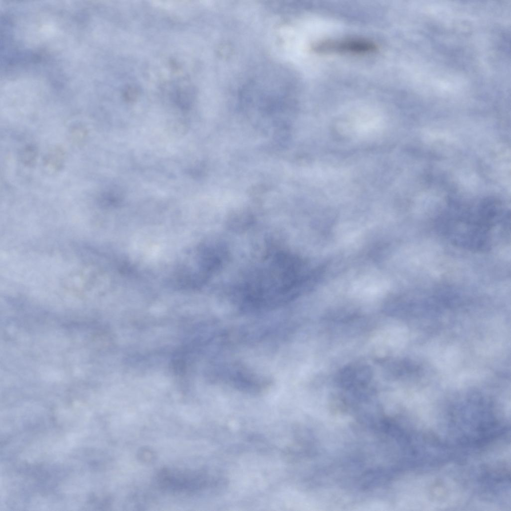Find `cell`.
Instances as JSON below:
<instances>
[{
	"label": "cell",
	"mask_w": 511,
	"mask_h": 511,
	"mask_svg": "<svg viewBox=\"0 0 511 511\" xmlns=\"http://www.w3.org/2000/svg\"><path fill=\"white\" fill-rule=\"evenodd\" d=\"M218 369V378L222 384L245 393H261L270 385L266 377L239 363H222Z\"/></svg>",
	"instance_id": "cell-1"
},
{
	"label": "cell",
	"mask_w": 511,
	"mask_h": 511,
	"mask_svg": "<svg viewBox=\"0 0 511 511\" xmlns=\"http://www.w3.org/2000/svg\"><path fill=\"white\" fill-rule=\"evenodd\" d=\"M314 51L319 53H346L362 54L374 52L376 45L363 38H348L319 41L314 45Z\"/></svg>",
	"instance_id": "cell-2"
},
{
	"label": "cell",
	"mask_w": 511,
	"mask_h": 511,
	"mask_svg": "<svg viewBox=\"0 0 511 511\" xmlns=\"http://www.w3.org/2000/svg\"><path fill=\"white\" fill-rule=\"evenodd\" d=\"M355 292L375 294L385 289V282L380 279L367 278L358 281L354 286Z\"/></svg>",
	"instance_id": "cell-3"
}]
</instances>
